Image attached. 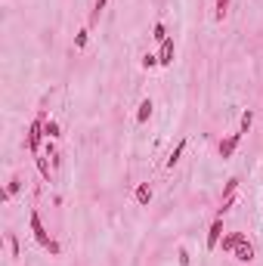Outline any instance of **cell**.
<instances>
[{"label":"cell","instance_id":"6da1fadb","mask_svg":"<svg viewBox=\"0 0 263 266\" xmlns=\"http://www.w3.org/2000/svg\"><path fill=\"white\" fill-rule=\"evenodd\" d=\"M28 226H31V235H34V241L47 251V254H53V257H59L62 254V245L56 241L50 232H47V226H43V220H40V214L38 211H31V217H28Z\"/></svg>","mask_w":263,"mask_h":266},{"label":"cell","instance_id":"7a4b0ae2","mask_svg":"<svg viewBox=\"0 0 263 266\" xmlns=\"http://www.w3.org/2000/svg\"><path fill=\"white\" fill-rule=\"evenodd\" d=\"M43 124H47V114H38V118L31 121V127H28V136H25V146H28V152L31 155H40V143L47 140V136H43Z\"/></svg>","mask_w":263,"mask_h":266},{"label":"cell","instance_id":"3957f363","mask_svg":"<svg viewBox=\"0 0 263 266\" xmlns=\"http://www.w3.org/2000/svg\"><path fill=\"white\" fill-rule=\"evenodd\" d=\"M242 130H238V133H229V136H226V140H220V146H217V152H220V158L223 161H229L232 155H235V149H238V143H242Z\"/></svg>","mask_w":263,"mask_h":266},{"label":"cell","instance_id":"277c9868","mask_svg":"<svg viewBox=\"0 0 263 266\" xmlns=\"http://www.w3.org/2000/svg\"><path fill=\"white\" fill-rule=\"evenodd\" d=\"M220 238H223V217H214V223H211V229H208V251H217L220 248Z\"/></svg>","mask_w":263,"mask_h":266},{"label":"cell","instance_id":"5b68a950","mask_svg":"<svg viewBox=\"0 0 263 266\" xmlns=\"http://www.w3.org/2000/svg\"><path fill=\"white\" fill-rule=\"evenodd\" d=\"M174 56H177V47H174V38H167L164 43H158V62H161V68L174 65Z\"/></svg>","mask_w":263,"mask_h":266},{"label":"cell","instance_id":"8992f818","mask_svg":"<svg viewBox=\"0 0 263 266\" xmlns=\"http://www.w3.org/2000/svg\"><path fill=\"white\" fill-rule=\"evenodd\" d=\"M232 257H235L238 263H251V260H254V248H251V241H248V238H245V241H238V245H235Z\"/></svg>","mask_w":263,"mask_h":266},{"label":"cell","instance_id":"52a82bcc","mask_svg":"<svg viewBox=\"0 0 263 266\" xmlns=\"http://www.w3.org/2000/svg\"><path fill=\"white\" fill-rule=\"evenodd\" d=\"M152 114H155V102L146 96V99L140 102V109H136V124H146L149 118H152Z\"/></svg>","mask_w":263,"mask_h":266},{"label":"cell","instance_id":"ba28073f","mask_svg":"<svg viewBox=\"0 0 263 266\" xmlns=\"http://www.w3.org/2000/svg\"><path fill=\"white\" fill-rule=\"evenodd\" d=\"M133 198H136L140 207H149V201H152V186H149V183H140L136 192H133Z\"/></svg>","mask_w":263,"mask_h":266},{"label":"cell","instance_id":"9c48e42d","mask_svg":"<svg viewBox=\"0 0 263 266\" xmlns=\"http://www.w3.org/2000/svg\"><path fill=\"white\" fill-rule=\"evenodd\" d=\"M238 241H245V232H229V235H223V238H220V248H223L226 254H232Z\"/></svg>","mask_w":263,"mask_h":266},{"label":"cell","instance_id":"30bf717a","mask_svg":"<svg viewBox=\"0 0 263 266\" xmlns=\"http://www.w3.org/2000/svg\"><path fill=\"white\" fill-rule=\"evenodd\" d=\"M186 146H189V140H186V136H183V140L174 146V152H170V158H167V167H170V170H174V167L180 164V158H183V152H186Z\"/></svg>","mask_w":263,"mask_h":266},{"label":"cell","instance_id":"8fae6325","mask_svg":"<svg viewBox=\"0 0 263 266\" xmlns=\"http://www.w3.org/2000/svg\"><path fill=\"white\" fill-rule=\"evenodd\" d=\"M43 136H47V140H59V136H62V127H59V121L47 118V124H43Z\"/></svg>","mask_w":263,"mask_h":266},{"label":"cell","instance_id":"7c38bea8","mask_svg":"<svg viewBox=\"0 0 263 266\" xmlns=\"http://www.w3.org/2000/svg\"><path fill=\"white\" fill-rule=\"evenodd\" d=\"M106 3H109V0H96V3H93V9H90V19H87V28H93L96 22H99V16H102V9H106Z\"/></svg>","mask_w":263,"mask_h":266},{"label":"cell","instance_id":"4fadbf2b","mask_svg":"<svg viewBox=\"0 0 263 266\" xmlns=\"http://www.w3.org/2000/svg\"><path fill=\"white\" fill-rule=\"evenodd\" d=\"M167 38H170V34H167V25H164V22H155V25H152V40L164 43Z\"/></svg>","mask_w":263,"mask_h":266},{"label":"cell","instance_id":"5bb4252c","mask_svg":"<svg viewBox=\"0 0 263 266\" xmlns=\"http://www.w3.org/2000/svg\"><path fill=\"white\" fill-rule=\"evenodd\" d=\"M34 164H38V170H40V177L43 180H53V170H50V164H47V158H40V155H34Z\"/></svg>","mask_w":263,"mask_h":266},{"label":"cell","instance_id":"9a60e30c","mask_svg":"<svg viewBox=\"0 0 263 266\" xmlns=\"http://www.w3.org/2000/svg\"><path fill=\"white\" fill-rule=\"evenodd\" d=\"M251 124H254V109H245V112H242V121H238V130L248 133V130H251Z\"/></svg>","mask_w":263,"mask_h":266},{"label":"cell","instance_id":"2e32d148","mask_svg":"<svg viewBox=\"0 0 263 266\" xmlns=\"http://www.w3.org/2000/svg\"><path fill=\"white\" fill-rule=\"evenodd\" d=\"M226 13H229V0H217V3H214V19H217V22H223Z\"/></svg>","mask_w":263,"mask_h":266},{"label":"cell","instance_id":"e0dca14e","mask_svg":"<svg viewBox=\"0 0 263 266\" xmlns=\"http://www.w3.org/2000/svg\"><path fill=\"white\" fill-rule=\"evenodd\" d=\"M140 65L146 68V72H152V68H158V65H161V62H158V53H146L143 59H140Z\"/></svg>","mask_w":263,"mask_h":266},{"label":"cell","instance_id":"ac0fdd59","mask_svg":"<svg viewBox=\"0 0 263 266\" xmlns=\"http://www.w3.org/2000/svg\"><path fill=\"white\" fill-rule=\"evenodd\" d=\"M87 43H90V28H81V31L75 34V47H77V50H84Z\"/></svg>","mask_w":263,"mask_h":266},{"label":"cell","instance_id":"d6986e66","mask_svg":"<svg viewBox=\"0 0 263 266\" xmlns=\"http://www.w3.org/2000/svg\"><path fill=\"white\" fill-rule=\"evenodd\" d=\"M238 183H242L238 177H229V180H226V186H223V198H229V195H235V189H238Z\"/></svg>","mask_w":263,"mask_h":266},{"label":"cell","instance_id":"ffe728a7","mask_svg":"<svg viewBox=\"0 0 263 266\" xmlns=\"http://www.w3.org/2000/svg\"><path fill=\"white\" fill-rule=\"evenodd\" d=\"M6 192H9V198H16V195L22 192V177H13V180H9V186H6Z\"/></svg>","mask_w":263,"mask_h":266},{"label":"cell","instance_id":"44dd1931","mask_svg":"<svg viewBox=\"0 0 263 266\" xmlns=\"http://www.w3.org/2000/svg\"><path fill=\"white\" fill-rule=\"evenodd\" d=\"M6 241H9V254H13V257H19V238H16L13 232H9V235H6Z\"/></svg>","mask_w":263,"mask_h":266},{"label":"cell","instance_id":"7402d4cb","mask_svg":"<svg viewBox=\"0 0 263 266\" xmlns=\"http://www.w3.org/2000/svg\"><path fill=\"white\" fill-rule=\"evenodd\" d=\"M189 260H192V257H189V251H186V248H180V251H177V263H180V266H189Z\"/></svg>","mask_w":263,"mask_h":266}]
</instances>
